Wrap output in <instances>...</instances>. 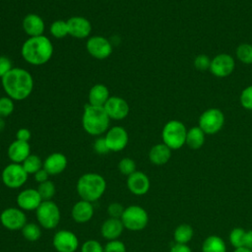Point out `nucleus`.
Wrapping results in <instances>:
<instances>
[{
	"mask_svg": "<svg viewBox=\"0 0 252 252\" xmlns=\"http://www.w3.org/2000/svg\"><path fill=\"white\" fill-rule=\"evenodd\" d=\"M0 222L8 230H21L28 222L25 211L18 207H9L0 214Z\"/></svg>",
	"mask_w": 252,
	"mask_h": 252,
	"instance_id": "9d476101",
	"label": "nucleus"
},
{
	"mask_svg": "<svg viewBox=\"0 0 252 252\" xmlns=\"http://www.w3.org/2000/svg\"><path fill=\"white\" fill-rule=\"evenodd\" d=\"M94 150L98 155H105V154L110 152L108 147H107V144L105 142L104 137H99V138H97L94 141Z\"/></svg>",
	"mask_w": 252,
	"mask_h": 252,
	"instance_id": "79ce46f5",
	"label": "nucleus"
},
{
	"mask_svg": "<svg viewBox=\"0 0 252 252\" xmlns=\"http://www.w3.org/2000/svg\"><path fill=\"white\" fill-rule=\"evenodd\" d=\"M109 91L103 84H95L89 92V103L94 106H103L109 98Z\"/></svg>",
	"mask_w": 252,
	"mask_h": 252,
	"instance_id": "393cba45",
	"label": "nucleus"
},
{
	"mask_svg": "<svg viewBox=\"0 0 252 252\" xmlns=\"http://www.w3.org/2000/svg\"><path fill=\"white\" fill-rule=\"evenodd\" d=\"M211 62H212V59L208 55L200 54V55H197L195 57L193 64H194V67L197 70L205 71V70H209L210 69Z\"/></svg>",
	"mask_w": 252,
	"mask_h": 252,
	"instance_id": "4c0bfd02",
	"label": "nucleus"
},
{
	"mask_svg": "<svg viewBox=\"0 0 252 252\" xmlns=\"http://www.w3.org/2000/svg\"><path fill=\"white\" fill-rule=\"evenodd\" d=\"M36 190H37L38 194L40 195L42 201H50V200H52L53 196L55 195L56 187L52 181L47 180L42 183H39Z\"/></svg>",
	"mask_w": 252,
	"mask_h": 252,
	"instance_id": "2f4dec72",
	"label": "nucleus"
},
{
	"mask_svg": "<svg viewBox=\"0 0 252 252\" xmlns=\"http://www.w3.org/2000/svg\"><path fill=\"white\" fill-rule=\"evenodd\" d=\"M241 105L248 110H252V86L245 88L240 94Z\"/></svg>",
	"mask_w": 252,
	"mask_h": 252,
	"instance_id": "ea45409f",
	"label": "nucleus"
},
{
	"mask_svg": "<svg viewBox=\"0 0 252 252\" xmlns=\"http://www.w3.org/2000/svg\"><path fill=\"white\" fill-rule=\"evenodd\" d=\"M104 252H126V246L123 241L119 239L108 240L103 246Z\"/></svg>",
	"mask_w": 252,
	"mask_h": 252,
	"instance_id": "e433bc0d",
	"label": "nucleus"
},
{
	"mask_svg": "<svg viewBox=\"0 0 252 252\" xmlns=\"http://www.w3.org/2000/svg\"><path fill=\"white\" fill-rule=\"evenodd\" d=\"M187 129L179 120H170L162 128L161 138L171 151L180 149L186 142Z\"/></svg>",
	"mask_w": 252,
	"mask_h": 252,
	"instance_id": "39448f33",
	"label": "nucleus"
},
{
	"mask_svg": "<svg viewBox=\"0 0 252 252\" xmlns=\"http://www.w3.org/2000/svg\"><path fill=\"white\" fill-rule=\"evenodd\" d=\"M7 155L12 162L22 163L31 155V146L29 142L16 139L9 145Z\"/></svg>",
	"mask_w": 252,
	"mask_h": 252,
	"instance_id": "412c9836",
	"label": "nucleus"
},
{
	"mask_svg": "<svg viewBox=\"0 0 252 252\" xmlns=\"http://www.w3.org/2000/svg\"><path fill=\"white\" fill-rule=\"evenodd\" d=\"M126 185L128 190L137 196H142L148 193L151 187L150 178L143 171L136 170L131 175L127 176Z\"/></svg>",
	"mask_w": 252,
	"mask_h": 252,
	"instance_id": "dca6fc26",
	"label": "nucleus"
},
{
	"mask_svg": "<svg viewBox=\"0 0 252 252\" xmlns=\"http://www.w3.org/2000/svg\"><path fill=\"white\" fill-rule=\"evenodd\" d=\"M233 252H252V250L244 246V247H239V248H235Z\"/></svg>",
	"mask_w": 252,
	"mask_h": 252,
	"instance_id": "09e8293b",
	"label": "nucleus"
},
{
	"mask_svg": "<svg viewBox=\"0 0 252 252\" xmlns=\"http://www.w3.org/2000/svg\"><path fill=\"white\" fill-rule=\"evenodd\" d=\"M35 217L42 228L53 229L60 222L61 213L58 205L52 200L42 201L35 210Z\"/></svg>",
	"mask_w": 252,
	"mask_h": 252,
	"instance_id": "0eeeda50",
	"label": "nucleus"
},
{
	"mask_svg": "<svg viewBox=\"0 0 252 252\" xmlns=\"http://www.w3.org/2000/svg\"><path fill=\"white\" fill-rule=\"evenodd\" d=\"M109 120L110 118L103 106H94L90 103L85 105L82 125L88 134L98 136L106 132L109 126Z\"/></svg>",
	"mask_w": 252,
	"mask_h": 252,
	"instance_id": "20e7f679",
	"label": "nucleus"
},
{
	"mask_svg": "<svg viewBox=\"0 0 252 252\" xmlns=\"http://www.w3.org/2000/svg\"><path fill=\"white\" fill-rule=\"evenodd\" d=\"M13 69L12 62L9 57L1 55L0 56V78H3Z\"/></svg>",
	"mask_w": 252,
	"mask_h": 252,
	"instance_id": "37998d69",
	"label": "nucleus"
},
{
	"mask_svg": "<svg viewBox=\"0 0 252 252\" xmlns=\"http://www.w3.org/2000/svg\"><path fill=\"white\" fill-rule=\"evenodd\" d=\"M21 53L26 62L32 65L47 63L53 54V45L44 35L29 37L22 45Z\"/></svg>",
	"mask_w": 252,
	"mask_h": 252,
	"instance_id": "f03ea898",
	"label": "nucleus"
},
{
	"mask_svg": "<svg viewBox=\"0 0 252 252\" xmlns=\"http://www.w3.org/2000/svg\"><path fill=\"white\" fill-rule=\"evenodd\" d=\"M205 133L199 126H195L187 130L185 144L192 150H198L205 144Z\"/></svg>",
	"mask_w": 252,
	"mask_h": 252,
	"instance_id": "a878e982",
	"label": "nucleus"
},
{
	"mask_svg": "<svg viewBox=\"0 0 252 252\" xmlns=\"http://www.w3.org/2000/svg\"><path fill=\"white\" fill-rule=\"evenodd\" d=\"M44 28L45 25L42 18L36 14H29L23 20V29L30 37L42 35Z\"/></svg>",
	"mask_w": 252,
	"mask_h": 252,
	"instance_id": "5701e85b",
	"label": "nucleus"
},
{
	"mask_svg": "<svg viewBox=\"0 0 252 252\" xmlns=\"http://www.w3.org/2000/svg\"><path fill=\"white\" fill-rule=\"evenodd\" d=\"M5 127V123L3 121V118H0V131H2Z\"/></svg>",
	"mask_w": 252,
	"mask_h": 252,
	"instance_id": "8fccbe9b",
	"label": "nucleus"
},
{
	"mask_svg": "<svg viewBox=\"0 0 252 252\" xmlns=\"http://www.w3.org/2000/svg\"><path fill=\"white\" fill-rule=\"evenodd\" d=\"M124 210H125V208L122 206V204H120L118 202H112L107 207V214H108L109 218L120 219Z\"/></svg>",
	"mask_w": 252,
	"mask_h": 252,
	"instance_id": "a19ab883",
	"label": "nucleus"
},
{
	"mask_svg": "<svg viewBox=\"0 0 252 252\" xmlns=\"http://www.w3.org/2000/svg\"><path fill=\"white\" fill-rule=\"evenodd\" d=\"M104 139L110 152H120L126 148L129 136L123 127L113 126L107 130Z\"/></svg>",
	"mask_w": 252,
	"mask_h": 252,
	"instance_id": "4468645a",
	"label": "nucleus"
},
{
	"mask_svg": "<svg viewBox=\"0 0 252 252\" xmlns=\"http://www.w3.org/2000/svg\"><path fill=\"white\" fill-rule=\"evenodd\" d=\"M14 111V101L9 96L0 97V118H5Z\"/></svg>",
	"mask_w": 252,
	"mask_h": 252,
	"instance_id": "c9c22d12",
	"label": "nucleus"
},
{
	"mask_svg": "<svg viewBox=\"0 0 252 252\" xmlns=\"http://www.w3.org/2000/svg\"><path fill=\"white\" fill-rule=\"evenodd\" d=\"M69 34L76 38H86L91 34L92 25L90 21L81 16L71 17L67 20Z\"/></svg>",
	"mask_w": 252,
	"mask_h": 252,
	"instance_id": "a211bd4d",
	"label": "nucleus"
},
{
	"mask_svg": "<svg viewBox=\"0 0 252 252\" xmlns=\"http://www.w3.org/2000/svg\"><path fill=\"white\" fill-rule=\"evenodd\" d=\"M68 164L67 158L62 153H52L43 161V168L49 175H58L62 173Z\"/></svg>",
	"mask_w": 252,
	"mask_h": 252,
	"instance_id": "aec40b11",
	"label": "nucleus"
},
{
	"mask_svg": "<svg viewBox=\"0 0 252 252\" xmlns=\"http://www.w3.org/2000/svg\"><path fill=\"white\" fill-rule=\"evenodd\" d=\"M103 107L109 118L114 120L124 119L130 111L128 102L120 96H110Z\"/></svg>",
	"mask_w": 252,
	"mask_h": 252,
	"instance_id": "2eb2a0df",
	"label": "nucleus"
},
{
	"mask_svg": "<svg viewBox=\"0 0 252 252\" xmlns=\"http://www.w3.org/2000/svg\"><path fill=\"white\" fill-rule=\"evenodd\" d=\"M120 220L126 229L140 231L148 225L149 215L143 207L130 205L125 208Z\"/></svg>",
	"mask_w": 252,
	"mask_h": 252,
	"instance_id": "423d86ee",
	"label": "nucleus"
},
{
	"mask_svg": "<svg viewBox=\"0 0 252 252\" xmlns=\"http://www.w3.org/2000/svg\"><path fill=\"white\" fill-rule=\"evenodd\" d=\"M29 174L24 169L22 163L11 162L4 167L1 173L3 184L11 189L22 187L28 180Z\"/></svg>",
	"mask_w": 252,
	"mask_h": 252,
	"instance_id": "1a4fd4ad",
	"label": "nucleus"
},
{
	"mask_svg": "<svg viewBox=\"0 0 252 252\" xmlns=\"http://www.w3.org/2000/svg\"><path fill=\"white\" fill-rule=\"evenodd\" d=\"M94 209L93 203L85 200L76 202L71 209V217L75 222L86 223L94 217Z\"/></svg>",
	"mask_w": 252,
	"mask_h": 252,
	"instance_id": "6ab92c4d",
	"label": "nucleus"
},
{
	"mask_svg": "<svg viewBox=\"0 0 252 252\" xmlns=\"http://www.w3.org/2000/svg\"><path fill=\"white\" fill-rule=\"evenodd\" d=\"M52 245L57 252H75L79 247V239L73 231L60 229L54 233Z\"/></svg>",
	"mask_w": 252,
	"mask_h": 252,
	"instance_id": "9b49d317",
	"label": "nucleus"
},
{
	"mask_svg": "<svg viewBox=\"0 0 252 252\" xmlns=\"http://www.w3.org/2000/svg\"><path fill=\"white\" fill-rule=\"evenodd\" d=\"M118 170L121 174L129 176L136 171V162L130 158H123L118 162Z\"/></svg>",
	"mask_w": 252,
	"mask_h": 252,
	"instance_id": "f704fd0d",
	"label": "nucleus"
},
{
	"mask_svg": "<svg viewBox=\"0 0 252 252\" xmlns=\"http://www.w3.org/2000/svg\"><path fill=\"white\" fill-rule=\"evenodd\" d=\"M77 193L82 200L94 203L100 199L106 190L104 177L95 172L81 175L76 184Z\"/></svg>",
	"mask_w": 252,
	"mask_h": 252,
	"instance_id": "7ed1b4c3",
	"label": "nucleus"
},
{
	"mask_svg": "<svg viewBox=\"0 0 252 252\" xmlns=\"http://www.w3.org/2000/svg\"><path fill=\"white\" fill-rule=\"evenodd\" d=\"M86 48L91 56L99 60L106 59L112 53V45L110 41L100 35L91 36L87 41Z\"/></svg>",
	"mask_w": 252,
	"mask_h": 252,
	"instance_id": "f8f14e48",
	"label": "nucleus"
},
{
	"mask_svg": "<svg viewBox=\"0 0 252 252\" xmlns=\"http://www.w3.org/2000/svg\"><path fill=\"white\" fill-rule=\"evenodd\" d=\"M2 87L13 100H24L30 96L33 89V79L31 73L23 68H13L1 78Z\"/></svg>",
	"mask_w": 252,
	"mask_h": 252,
	"instance_id": "f257e3e1",
	"label": "nucleus"
},
{
	"mask_svg": "<svg viewBox=\"0 0 252 252\" xmlns=\"http://www.w3.org/2000/svg\"><path fill=\"white\" fill-rule=\"evenodd\" d=\"M171 158V150L163 143L153 146L149 152V159L155 165H163Z\"/></svg>",
	"mask_w": 252,
	"mask_h": 252,
	"instance_id": "b1692460",
	"label": "nucleus"
},
{
	"mask_svg": "<svg viewBox=\"0 0 252 252\" xmlns=\"http://www.w3.org/2000/svg\"><path fill=\"white\" fill-rule=\"evenodd\" d=\"M245 247L252 250V229L246 230L245 235Z\"/></svg>",
	"mask_w": 252,
	"mask_h": 252,
	"instance_id": "de8ad7c7",
	"label": "nucleus"
},
{
	"mask_svg": "<svg viewBox=\"0 0 252 252\" xmlns=\"http://www.w3.org/2000/svg\"><path fill=\"white\" fill-rule=\"evenodd\" d=\"M194 235L193 227L188 223H181L173 231V238L175 243L187 244Z\"/></svg>",
	"mask_w": 252,
	"mask_h": 252,
	"instance_id": "cd10ccee",
	"label": "nucleus"
},
{
	"mask_svg": "<svg viewBox=\"0 0 252 252\" xmlns=\"http://www.w3.org/2000/svg\"><path fill=\"white\" fill-rule=\"evenodd\" d=\"M202 252H226V245L218 235H209L202 244Z\"/></svg>",
	"mask_w": 252,
	"mask_h": 252,
	"instance_id": "bb28decb",
	"label": "nucleus"
},
{
	"mask_svg": "<svg viewBox=\"0 0 252 252\" xmlns=\"http://www.w3.org/2000/svg\"><path fill=\"white\" fill-rule=\"evenodd\" d=\"M169 252H192V250L187 244L175 243L174 245L171 246Z\"/></svg>",
	"mask_w": 252,
	"mask_h": 252,
	"instance_id": "49530a36",
	"label": "nucleus"
},
{
	"mask_svg": "<svg viewBox=\"0 0 252 252\" xmlns=\"http://www.w3.org/2000/svg\"><path fill=\"white\" fill-rule=\"evenodd\" d=\"M41 226L35 222H27L21 229L24 238L28 241H37L41 236Z\"/></svg>",
	"mask_w": 252,
	"mask_h": 252,
	"instance_id": "c85d7f7f",
	"label": "nucleus"
},
{
	"mask_svg": "<svg viewBox=\"0 0 252 252\" xmlns=\"http://www.w3.org/2000/svg\"><path fill=\"white\" fill-rule=\"evenodd\" d=\"M236 58L243 64H252V44L240 43L236 47Z\"/></svg>",
	"mask_w": 252,
	"mask_h": 252,
	"instance_id": "7c9ffc66",
	"label": "nucleus"
},
{
	"mask_svg": "<svg viewBox=\"0 0 252 252\" xmlns=\"http://www.w3.org/2000/svg\"><path fill=\"white\" fill-rule=\"evenodd\" d=\"M32 138V133L28 128H20L16 132V139L24 142H29Z\"/></svg>",
	"mask_w": 252,
	"mask_h": 252,
	"instance_id": "c03bdc74",
	"label": "nucleus"
},
{
	"mask_svg": "<svg viewBox=\"0 0 252 252\" xmlns=\"http://www.w3.org/2000/svg\"><path fill=\"white\" fill-rule=\"evenodd\" d=\"M223 124L224 115L219 108H209L199 117V127L208 135H214L220 132Z\"/></svg>",
	"mask_w": 252,
	"mask_h": 252,
	"instance_id": "6e6552de",
	"label": "nucleus"
},
{
	"mask_svg": "<svg viewBox=\"0 0 252 252\" xmlns=\"http://www.w3.org/2000/svg\"><path fill=\"white\" fill-rule=\"evenodd\" d=\"M245 235L246 230L242 227H234L229 233V242L235 248L245 246Z\"/></svg>",
	"mask_w": 252,
	"mask_h": 252,
	"instance_id": "473e14b6",
	"label": "nucleus"
},
{
	"mask_svg": "<svg viewBox=\"0 0 252 252\" xmlns=\"http://www.w3.org/2000/svg\"><path fill=\"white\" fill-rule=\"evenodd\" d=\"M81 252H104L103 246L95 239H89L82 244Z\"/></svg>",
	"mask_w": 252,
	"mask_h": 252,
	"instance_id": "58836bf2",
	"label": "nucleus"
},
{
	"mask_svg": "<svg viewBox=\"0 0 252 252\" xmlns=\"http://www.w3.org/2000/svg\"><path fill=\"white\" fill-rule=\"evenodd\" d=\"M124 228L120 219L108 218L101 223L100 233L106 240H114L120 237Z\"/></svg>",
	"mask_w": 252,
	"mask_h": 252,
	"instance_id": "4be33fe9",
	"label": "nucleus"
},
{
	"mask_svg": "<svg viewBox=\"0 0 252 252\" xmlns=\"http://www.w3.org/2000/svg\"><path fill=\"white\" fill-rule=\"evenodd\" d=\"M234 67L235 61L233 57L226 53H220L212 59L209 70L214 76L218 78H224L233 72Z\"/></svg>",
	"mask_w": 252,
	"mask_h": 252,
	"instance_id": "ddd939ff",
	"label": "nucleus"
},
{
	"mask_svg": "<svg viewBox=\"0 0 252 252\" xmlns=\"http://www.w3.org/2000/svg\"><path fill=\"white\" fill-rule=\"evenodd\" d=\"M50 33L55 37V38H63L67 34H69L68 32V25L67 21L63 20H56L50 25Z\"/></svg>",
	"mask_w": 252,
	"mask_h": 252,
	"instance_id": "72a5a7b5",
	"label": "nucleus"
},
{
	"mask_svg": "<svg viewBox=\"0 0 252 252\" xmlns=\"http://www.w3.org/2000/svg\"><path fill=\"white\" fill-rule=\"evenodd\" d=\"M42 199L34 188H27L22 190L16 198L18 208L23 211H35L41 204Z\"/></svg>",
	"mask_w": 252,
	"mask_h": 252,
	"instance_id": "f3484780",
	"label": "nucleus"
},
{
	"mask_svg": "<svg viewBox=\"0 0 252 252\" xmlns=\"http://www.w3.org/2000/svg\"><path fill=\"white\" fill-rule=\"evenodd\" d=\"M49 173L42 167L41 169H39L38 171H36L34 174H33V178L34 180L39 184V183H42L44 181H47L49 180L48 177H49Z\"/></svg>",
	"mask_w": 252,
	"mask_h": 252,
	"instance_id": "a18cd8bd",
	"label": "nucleus"
},
{
	"mask_svg": "<svg viewBox=\"0 0 252 252\" xmlns=\"http://www.w3.org/2000/svg\"><path fill=\"white\" fill-rule=\"evenodd\" d=\"M22 165L28 174H34L36 171H38L43 167V162L38 156L31 154L22 162Z\"/></svg>",
	"mask_w": 252,
	"mask_h": 252,
	"instance_id": "c756f323",
	"label": "nucleus"
}]
</instances>
